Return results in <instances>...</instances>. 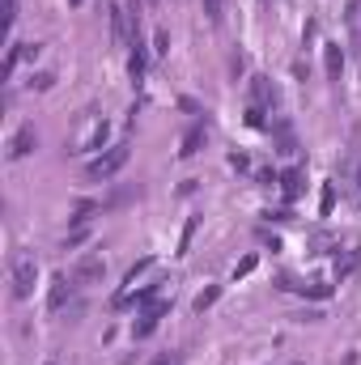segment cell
<instances>
[{
    "mask_svg": "<svg viewBox=\"0 0 361 365\" xmlns=\"http://www.w3.org/2000/svg\"><path fill=\"white\" fill-rule=\"evenodd\" d=\"M106 136H111V119L98 115V110H86L81 123H77V136H73V149L68 153H102L106 149Z\"/></svg>",
    "mask_w": 361,
    "mask_h": 365,
    "instance_id": "1",
    "label": "cell"
},
{
    "mask_svg": "<svg viewBox=\"0 0 361 365\" xmlns=\"http://www.w3.org/2000/svg\"><path fill=\"white\" fill-rule=\"evenodd\" d=\"M34 280H39V259L26 255V251H17V255L9 259V284H13V297L26 302V297L34 293Z\"/></svg>",
    "mask_w": 361,
    "mask_h": 365,
    "instance_id": "2",
    "label": "cell"
},
{
    "mask_svg": "<svg viewBox=\"0 0 361 365\" xmlns=\"http://www.w3.org/2000/svg\"><path fill=\"white\" fill-rule=\"evenodd\" d=\"M128 158H132V149H128V145H111V149H102L90 166H86V175H90L93 182H98V179L106 182V179H115V175L128 166Z\"/></svg>",
    "mask_w": 361,
    "mask_h": 365,
    "instance_id": "3",
    "label": "cell"
},
{
    "mask_svg": "<svg viewBox=\"0 0 361 365\" xmlns=\"http://www.w3.org/2000/svg\"><path fill=\"white\" fill-rule=\"evenodd\" d=\"M166 314H171V302H166V297H158V302H149V306L141 310V319L132 323V340H149V336L158 331V323H162Z\"/></svg>",
    "mask_w": 361,
    "mask_h": 365,
    "instance_id": "4",
    "label": "cell"
},
{
    "mask_svg": "<svg viewBox=\"0 0 361 365\" xmlns=\"http://www.w3.org/2000/svg\"><path fill=\"white\" fill-rule=\"evenodd\" d=\"M73 293H77V280H73V276H64V272L51 276V289H47V310H51V314H60V310L73 302Z\"/></svg>",
    "mask_w": 361,
    "mask_h": 365,
    "instance_id": "5",
    "label": "cell"
},
{
    "mask_svg": "<svg viewBox=\"0 0 361 365\" xmlns=\"http://www.w3.org/2000/svg\"><path fill=\"white\" fill-rule=\"evenodd\" d=\"M34 145H39V132H34V123H21V128L9 136V162H21L26 153H34Z\"/></svg>",
    "mask_w": 361,
    "mask_h": 365,
    "instance_id": "6",
    "label": "cell"
},
{
    "mask_svg": "<svg viewBox=\"0 0 361 365\" xmlns=\"http://www.w3.org/2000/svg\"><path fill=\"white\" fill-rule=\"evenodd\" d=\"M102 272H106L102 255H81V259L68 268V276H73L77 284H98V280H102Z\"/></svg>",
    "mask_w": 361,
    "mask_h": 365,
    "instance_id": "7",
    "label": "cell"
},
{
    "mask_svg": "<svg viewBox=\"0 0 361 365\" xmlns=\"http://www.w3.org/2000/svg\"><path fill=\"white\" fill-rule=\"evenodd\" d=\"M276 289H285V293H302V297H315V302H327V297H332V284H323V280H315V284H298V280L280 276Z\"/></svg>",
    "mask_w": 361,
    "mask_h": 365,
    "instance_id": "8",
    "label": "cell"
},
{
    "mask_svg": "<svg viewBox=\"0 0 361 365\" xmlns=\"http://www.w3.org/2000/svg\"><path fill=\"white\" fill-rule=\"evenodd\" d=\"M323 73L332 81H340V73H345V47L340 43H323Z\"/></svg>",
    "mask_w": 361,
    "mask_h": 365,
    "instance_id": "9",
    "label": "cell"
},
{
    "mask_svg": "<svg viewBox=\"0 0 361 365\" xmlns=\"http://www.w3.org/2000/svg\"><path fill=\"white\" fill-rule=\"evenodd\" d=\"M251 106H276V86H272L268 77H251Z\"/></svg>",
    "mask_w": 361,
    "mask_h": 365,
    "instance_id": "10",
    "label": "cell"
},
{
    "mask_svg": "<svg viewBox=\"0 0 361 365\" xmlns=\"http://www.w3.org/2000/svg\"><path fill=\"white\" fill-rule=\"evenodd\" d=\"M153 268H158V259H153V255H145V259H141L136 268H128V276H123V293L141 289V280H145V276L153 272ZM115 297H119V293H115Z\"/></svg>",
    "mask_w": 361,
    "mask_h": 365,
    "instance_id": "11",
    "label": "cell"
},
{
    "mask_svg": "<svg viewBox=\"0 0 361 365\" xmlns=\"http://www.w3.org/2000/svg\"><path fill=\"white\" fill-rule=\"evenodd\" d=\"M204 140H208V128H204V123H195V128H187V136H183V149H179V158H195V153L204 149Z\"/></svg>",
    "mask_w": 361,
    "mask_h": 365,
    "instance_id": "12",
    "label": "cell"
},
{
    "mask_svg": "<svg viewBox=\"0 0 361 365\" xmlns=\"http://www.w3.org/2000/svg\"><path fill=\"white\" fill-rule=\"evenodd\" d=\"M280 191H285V200L293 204V200L306 191V175H302L298 166H293V170H285V175H280Z\"/></svg>",
    "mask_w": 361,
    "mask_h": 365,
    "instance_id": "13",
    "label": "cell"
},
{
    "mask_svg": "<svg viewBox=\"0 0 361 365\" xmlns=\"http://www.w3.org/2000/svg\"><path fill=\"white\" fill-rule=\"evenodd\" d=\"M145 68H149V51H145V43L136 38V43H132V56H128V73H132V81H141Z\"/></svg>",
    "mask_w": 361,
    "mask_h": 365,
    "instance_id": "14",
    "label": "cell"
},
{
    "mask_svg": "<svg viewBox=\"0 0 361 365\" xmlns=\"http://www.w3.org/2000/svg\"><path fill=\"white\" fill-rule=\"evenodd\" d=\"M272 136H276V149H280V153H293V149H298L289 119H272Z\"/></svg>",
    "mask_w": 361,
    "mask_h": 365,
    "instance_id": "15",
    "label": "cell"
},
{
    "mask_svg": "<svg viewBox=\"0 0 361 365\" xmlns=\"http://www.w3.org/2000/svg\"><path fill=\"white\" fill-rule=\"evenodd\" d=\"M217 297H221V284H208L204 293H195V302H191V310H195V314H204V310H208V306H213Z\"/></svg>",
    "mask_w": 361,
    "mask_h": 365,
    "instance_id": "16",
    "label": "cell"
},
{
    "mask_svg": "<svg viewBox=\"0 0 361 365\" xmlns=\"http://www.w3.org/2000/svg\"><path fill=\"white\" fill-rule=\"evenodd\" d=\"M357 264H361V251H345V255H336V276L345 280L349 272H357Z\"/></svg>",
    "mask_w": 361,
    "mask_h": 365,
    "instance_id": "17",
    "label": "cell"
},
{
    "mask_svg": "<svg viewBox=\"0 0 361 365\" xmlns=\"http://www.w3.org/2000/svg\"><path fill=\"white\" fill-rule=\"evenodd\" d=\"M332 208H336V182H323V191H319V217H332Z\"/></svg>",
    "mask_w": 361,
    "mask_h": 365,
    "instance_id": "18",
    "label": "cell"
},
{
    "mask_svg": "<svg viewBox=\"0 0 361 365\" xmlns=\"http://www.w3.org/2000/svg\"><path fill=\"white\" fill-rule=\"evenodd\" d=\"M195 230H200V217H187V225H183V238H179V251H175V255H187V247H191Z\"/></svg>",
    "mask_w": 361,
    "mask_h": 365,
    "instance_id": "19",
    "label": "cell"
},
{
    "mask_svg": "<svg viewBox=\"0 0 361 365\" xmlns=\"http://www.w3.org/2000/svg\"><path fill=\"white\" fill-rule=\"evenodd\" d=\"M21 60H26V56H21V43H13V47H9V56H4V81L17 73V64H21Z\"/></svg>",
    "mask_w": 361,
    "mask_h": 365,
    "instance_id": "20",
    "label": "cell"
},
{
    "mask_svg": "<svg viewBox=\"0 0 361 365\" xmlns=\"http://www.w3.org/2000/svg\"><path fill=\"white\" fill-rule=\"evenodd\" d=\"M340 175H349V179H353V200L361 204V166H357V162H345V166H340Z\"/></svg>",
    "mask_w": 361,
    "mask_h": 365,
    "instance_id": "21",
    "label": "cell"
},
{
    "mask_svg": "<svg viewBox=\"0 0 361 365\" xmlns=\"http://www.w3.org/2000/svg\"><path fill=\"white\" fill-rule=\"evenodd\" d=\"M260 268V255H247V259H238V268H234V280H243V276H251Z\"/></svg>",
    "mask_w": 361,
    "mask_h": 365,
    "instance_id": "22",
    "label": "cell"
},
{
    "mask_svg": "<svg viewBox=\"0 0 361 365\" xmlns=\"http://www.w3.org/2000/svg\"><path fill=\"white\" fill-rule=\"evenodd\" d=\"M56 86V73H34L30 77V90H51Z\"/></svg>",
    "mask_w": 361,
    "mask_h": 365,
    "instance_id": "23",
    "label": "cell"
},
{
    "mask_svg": "<svg viewBox=\"0 0 361 365\" xmlns=\"http://www.w3.org/2000/svg\"><path fill=\"white\" fill-rule=\"evenodd\" d=\"M0 9H4V30H13L17 26V0H0Z\"/></svg>",
    "mask_w": 361,
    "mask_h": 365,
    "instance_id": "24",
    "label": "cell"
},
{
    "mask_svg": "<svg viewBox=\"0 0 361 365\" xmlns=\"http://www.w3.org/2000/svg\"><path fill=\"white\" fill-rule=\"evenodd\" d=\"M166 51H171V34L158 30V34H153V56H166Z\"/></svg>",
    "mask_w": 361,
    "mask_h": 365,
    "instance_id": "25",
    "label": "cell"
},
{
    "mask_svg": "<svg viewBox=\"0 0 361 365\" xmlns=\"http://www.w3.org/2000/svg\"><path fill=\"white\" fill-rule=\"evenodd\" d=\"M264 106H247V128H264Z\"/></svg>",
    "mask_w": 361,
    "mask_h": 365,
    "instance_id": "26",
    "label": "cell"
},
{
    "mask_svg": "<svg viewBox=\"0 0 361 365\" xmlns=\"http://www.w3.org/2000/svg\"><path fill=\"white\" fill-rule=\"evenodd\" d=\"M90 238V225H73V234H68V247H81Z\"/></svg>",
    "mask_w": 361,
    "mask_h": 365,
    "instance_id": "27",
    "label": "cell"
},
{
    "mask_svg": "<svg viewBox=\"0 0 361 365\" xmlns=\"http://www.w3.org/2000/svg\"><path fill=\"white\" fill-rule=\"evenodd\" d=\"M230 166H234V170H238V175H251V162H247V158H243V153H230Z\"/></svg>",
    "mask_w": 361,
    "mask_h": 365,
    "instance_id": "28",
    "label": "cell"
},
{
    "mask_svg": "<svg viewBox=\"0 0 361 365\" xmlns=\"http://www.w3.org/2000/svg\"><path fill=\"white\" fill-rule=\"evenodd\" d=\"M221 4H225V0H204V13H208V21H221Z\"/></svg>",
    "mask_w": 361,
    "mask_h": 365,
    "instance_id": "29",
    "label": "cell"
},
{
    "mask_svg": "<svg viewBox=\"0 0 361 365\" xmlns=\"http://www.w3.org/2000/svg\"><path fill=\"white\" fill-rule=\"evenodd\" d=\"M149 365H183V357H179V353H158Z\"/></svg>",
    "mask_w": 361,
    "mask_h": 365,
    "instance_id": "30",
    "label": "cell"
},
{
    "mask_svg": "<svg viewBox=\"0 0 361 365\" xmlns=\"http://www.w3.org/2000/svg\"><path fill=\"white\" fill-rule=\"evenodd\" d=\"M68 4H81V0H68Z\"/></svg>",
    "mask_w": 361,
    "mask_h": 365,
    "instance_id": "31",
    "label": "cell"
},
{
    "mask_svg": "<svg viewBox=\"0 0 361 365\" xmlns=\"http://www.w3.org/2000/svg\"><path fill=\"white\" fill-rule=\"evenodd\" d=\"M51 365H56V361H51Z\"/></svg>",
    "mask_w": 361,
    "mask_h": 365,
    "instance_id": "32",
    "label": "cell"
}]
</instances>
